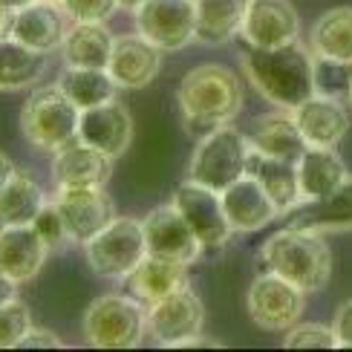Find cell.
Masks as SVG:
<instances>
[{"label": "cell", "mask_w": 352, "mask_h": 352, "mask_svg": "<svg viewBox=\"0 0 352 352\" xmlns=\"http://www.w3.org/2000/svg\"><path fill=\"white\" fill-rule=\"evenodd\" d=\"M243 69L254 90L280 110H295L315 96V52L300 41L277 50H257L243 43Z\"/></svg>", "instance_id": "cell-1"}, {"label": "cell", "mask_w": 352, "mask_h": 352, "mask_svg": "<svg viewBox=\"0 0 352 352\" xmlns=\"http://www.w3.org/2000/svg\"><path fill=\"white\" fill-rule=\"evenodd\" d=\"M176 101H179L188 133L199 139L214 127L231 124V119L240 113L243 81L223 64H199L185 72V78L176 87Z\"/></svg>", "instance_id": "cell-2"}, {"label": "cell", "mask_w": 352, "mask_h": 352, "mask_svg": "<svg viewBox=\"0 0 352 352\" xmlns=\"http://www.w3.org/2000/svg\"><path fill=\"white\" fill-rule=\"evenodd\" d=\"M260 263L266 272H274L295 283L306 295L320 292L332 277V252L320 231L289 226L272 234L260 248Z\"/></svg>", "instance_id": "cell-3"}, {"label": "cell", "mask_w": 352, "mask_h": 352, "mask_svg": "<svg viewBox=\"0 0 352 352\" xmlns=\"http://www.w3.org/2000/svg\"><path fill=\"white\" fill-rule=\"evenodd\" d=\"M81 107L58 84L38 87L21 107V133L38 151L55 153L78 136Z\"/></svg>", "instance_id": "cell-4"}, {"label": "cell", "mask_w": 352, "mask_h": 352, "mask_svg": "<svg viewBox=\"0 0 352 352\" xmlns=\"http://www.w3.org/2000/svg\"><path fill=\"white\" fill-rule=\"evenodd\" d=\"M84 338L98 349H133L148 335V306L133 295H101L84 312Z\"/></svg>", "instance_id": "cell-5"}, {"label": "cell", "mask_w": 352, "mask_h": 352, "mask_svg": "<svg viewBox=\"0 0 352 352\" xmlns=\"http://www.w3.org/2000/svg\"><path fill=\"white\" fill-rule=\"evenodd\" d=\"M248 156H252V139L243 130L223 124L211 133L197 139L194 156L188 165V179H194L211 190H226L234 179L248 170Z\"/></svg>", "instance_id": "cell-6"}, {"label": "cell", "mask_w": 352, "mask_h": 352, "mask_svg": "<svg viewBox=\"0 0 352 352\" xmlns=\"http://www.w3.org/2000/svg\"><path fill=\"white\" fill-rule=\"evenodd\" d=\"M84 257L87 266L98 277L124 280L148 257V240H144L142 219L116 217L104 231H98L90 243H84Z\"/></svg>", "instance_id": "cell-7"}, {"label": "cell", "mask_w": 352, "mask_h": 352, "mask_svg": "<svg viewBox=\"0 0 352 352\" xmlns=\"http://www.w3.org/2000/svg\"><path fill=\"white\" fill-rule=\"evenodd\" d=\"M248 318L263 329V332H286L300 320L303 306H306V292H300L295 283L274 272H263L254 277L245 295Z\"/></svg>", "instance_id": "cell-8"}, {"label": "cell", "mask_w": 352, "mask_h": 352, "mask_svg": "<svg viewBox=\"0 0 352 352\" xmlns=\"http://www.w3.org/2000/svg\"><path fill=\"white\" fill-rule=\"evenodd\" d=\"M136 32L162 52H179L197 41V3L194 0H144L133 12Z\"/></svg>", "instance_id": "cell-9"}, {"label": "cell", "mask_w": 352, "mask_h": 352, "mask_svg": "<svg viewBox=\"0 0 352 352\" xmlns=\"http://www.w3.org/2000/svg\"><path fill=\"white\" fill-rule=\"evenodd\" d=\"M52 202L61 214L69 243H90L98 231H104L113 219L116 208L104 185H64L55 188Z\"/></svg>", "instance_id": "cell-10"}, {"label": "cell", "mask_w": 352, "mask_h": 352, "mask_svg": "<svg viewBox=\"0 0 352 352\" xmlns=\"http://www.w3.org/2000/svg\"><path fill=\"white\" fill-rule=\"evenodd\" d=\"M173 205L182 211V217L190 223V228L197 231L205 252H219V248L231 240L234 228L226 217L219 190H211L194 179H185L173 190Z\"/></svg>", "instance_id": "cell-11"}, {"label": "cell", "mask_w": 352, "mask_h": 352, "mask_svg": "<svg viewBox=\"0 0 352 352\" xmlns=\"http://www.w3.org/2000/svg\"><path fill=\"white\" fill-rule=\"evenodd\" d=\"M202 324L205 306L188 286L148 306V335L159 346L179 349L182 341L202 332Z\"/></svg>", "instance_id": "cell-12"}, {"label": "cell", "mask_w": 352, "mask_h": 352, "mask_svg": "<svg viewBox=\"0 0 352 352\" xmlns=\"http://www.w3.org/2000/svg\"><path fill=\"white\" fill-rule=\"evenodd\" d=\"M142 228H144V240H148V254L170 257V260L188 263V266H194L205 254L197 231L190 228V223L173 205V199L168 205L153 208L151 214H144Z\"/></svg>", "instance_id": "cell-13"}, {"label": "cell", "mask_w": 352, "mask_h": 352, "mask_svg": "<svg viewBox=\"0 0 352 352\" xmlns=\"http://www.w3.org/2000/svg\"><path fill=\"white\" fill-rule=\"evenodd\" d=\"M240 38L257 50L289 47L300 38V14L292 0H248Z\"/></svg>", "instance_id": "cell-14"}, {"label": "cell", "mask_w": 352, "mask_h": 352, "mask_svg": "<svg viewBox=\"0 0 352 352\" xmlns=\"http://www.w3.org/2000/svg\"><path fill=\"white\" fill-rule=\"evenodd\" d=\"M69 14L64 12L61 3H50V0H32V3L21 6L14 12L9 38L21 41L23 47L52 55L64 47L67 29H69Z\"/></svg>", "instance_id": "cell-15"}, {"label": "cell", "mask_w": 352, "mask_h": 352, "mask_svg": "<svg viewBox=\"0 0 352 352\" xmlns=\"http://www.w3.org/2000/svg\"><path fill=\"white\" fill-rule=\"evenodd\" d=\"M78 139L107 153L110 159H119L127 153L133 142V116L119 98H110L104 104L81 110L78 122Z\"/></svg>", "instance_id": "cell-16"}, {"label": "cell", "mask_w": 352, "mask_h": 352, "mask_svg": "<svg viewBox=\"0 0 352 352\" xmlns=\"http://www.w3.org/2000/svg\"><path fill=\"white\" fill-rule=\"evenodd\" d=\"M159 69H162V50L153 47L148 38H142L139 32L116 35L107 72L119 84V90H142L153 84Z\"/></svg>", "instance_id": "cell-17"}, {"label": "cell", "mask_w": 352, "mask_h": 352, "mask_svg": "<svg viewBox=\"0 0 352 352\" xmlns=\"http://www.w3.org/2000/svg\"><path fill=\"white\" fill-rule=\"evenodd\" d=\"M223 197V208L234 231H260L266 228L272 219L280 217L277 202L269 197V190L260 185L257 176L243 173L240 179H234L226 190H219Z\"/></svg>", "instance_id": "cell-18"}, {"label": "cell", "mask_w": 352, "mask_h": 352, "mask_svg": "<svg viewBox=\"0 0 352 352\" xmlns=\"http://www.w3.org/2000/svg\"><path fill=\"white\" fill-rule=\"evenodd\" d=\"M289 113L300 127L309 148H338V142L349 130V116H346V107L341 104V98L315 93L312 98H306L303 104H298Z\"/></svg>", "instance_id": "cell-19"}, {"label": "cell", "mask_w": 352, "mask_h": 352, "mask_svg": "<svg viewBox=\"0 0 352 352\" xmlns=\"http://www.w3.org/2000/svg\"><path fill=\"white\" fill-rule=\"evenodd\" d=\"M47 254H50V245L35 231L32 223L0 228V269L14 283L32 280L43 269V263H47Z\"/></svg>", "instance_id": "cell-20"}, {"label": "cell", "mask_w": 352, "mask_h": 352, "mask_svg": "<svg viewBox=\"0 0 352 352\" xmlns=\"http://www.w3.org/2000/svg\"><path fill=\"white\" fill-rule=\"evenodd\" d=\"M113 173V159L78 136L52 153L55 188L64 185H107Z\"/></svg>", "instance_id": "cell-21"}, {"label": "cell", "mask_w": 352, "mask_h": 352, "mask_svg": "<svg viewBox=\"0 0 352 352\" xmlns=\"http://www.w3.org/2000/svg\"><path fill=\"white\" fill-rule=\"evenodd\" d=\"M127 292L133 298H139L144 306H151L156 300H162L173 292H179L188 286V263L148 254L139 266L124 277Z\"/></svg>", "instance_id": "cell-22"}, {"label": "cell", "mask_w": 352, "mask_h": 352, "mask_svg": "<svg viewBox=\"0 0 352 352\" xmlns=\"http://www.w3.org/2000/svg\"><path fill=\"white\" fill-rule=\"evenodd\" d=\"M113 41L116 35L107 29L104 21H72L64 38V64L67 67H93V69H107L110 55H113Z\"/></svg>", "instance_id": "cell-23"}, {"label": "cell", "mask_w": 352, "mask_h": 352, "mask_svg": "<svg viewBox=\"0 0 352 352\" xmlns=\"http://www.w3.org/2000/svg\"><path fill=\"white\" fill-rule=\"evenodd\" d=\"M346 168L335 148H306L298 162V182H300V205L327 199L346 182Z\"/></svg>", "instance_id": "cell-24"}, {"label": "cell", "mask_w": 352, "mask_h": 352, "mask_svg": "<svg viewBox=\"0 0 352 352\" xmlns=\"http://www.w3.org/2000/svg\"><path fill=\"white\" fill-rule=\"evenodd\" d=\"M252 148L257 153H266L274 159H286V162H300V156L306 153V139L300 133V127L292 119V113H274V116H260L254 122L252 133Z\"/></svg>", "instance_id": "cell-25"}, {"label": "cell", "mask_w": 352, "mask_h": 352, "mask_svg": "<svg viewBox=\"0 0 352 352\" xmlns=\"http://www.w3.org/2000/svg\"><path fill=\"white\" fill-rule=\"evenodd\" d=\"M197 3V41L205 47H223L240 38L248 0H194Z\"/></svg>", "instance_id": "cell-26"}, {"label": "cell", "mask_w": 352, "mask_h": 352, "mask_svg": "<svg viewBox=\"0 0 352 352\" xmlns=\"http://www.w3.org/2000/svg\"><path fill=\"white\" fill-rule=\"evenodd\" d=\"M289 226L312 228V231H346L352 228V176L335 190L332 197L318 202H303L289 211Z\"/></svg>", "instance_id": "cell-27"}, {"label": "cell", "mask_w": 352, "mask_h": 352, "mask_svg": "<svg viewBox=\"0 0 352 352\" xmlns=\"http://www.w3.org/2000/svg\"><path fill=\"white\" fill-rule=\"evenodd\" d=\"M248 173L257 176L260 185L269 190V197L277 202L280 214L295 211L300 205V182H298V162H286V159H274L266 153H257L252 148L248 156Z\"/></svg>", "instance_id": "cell-28"}, {"label": "cell", "mask_w": 352, "mask_h": 352, "mask_svg": "<svg viewBox=\"0 0 352 352\" xmlns=\"http://www.w3.org/2000/svg\"><path fill=\"white\" fill-rule=\"evenodd\" d=\"M309 50L318 58L352 64V6L327 9L309 32Z\"/></svg>", "instance_id": "cell-29"}, {"label": "cell", "mask_w": 352, "mask_h": 352, "mask_svg": "<svg viewBox=\"0 0 352 352\" xmlns=\"http://www.w3.org/2000/svg\"><path fill=\"white\" fill-rule=\"evenodd\" d=\"M47 72V55L23 47L14 38H0V93L35 87Z\"/></svg>", "instance_id": "cell-30"}, {"label": "cell", "mask_w": 352, "mask_h": 352, "mask_svg": "<svg viewBox=\"0 0 352 352\" xmlns=\"http://www.w3.org/2000/svg\"><path fill=\"white\" fill-rule=\"evenodd\" d=\"M47 194L35 176L14 170L12 179L0 188V228L3 226H26L41 214L47 205Z\"/></svg>", "instance_id": "cell-31"}, {"label": "cell", "mask_w": 352, "mask_h": 352, "mask_svg": "<svg viewBox=\"0 0 352 352\" xmlns=\"http://www.w3.org/2000/svg\"><path fill=\"white\" fill-rule=\"evenodd\" d=\"M55 84L61 87L81 110L104 104V101L116 98V90H119V84L113 81L107 69H93V67H67Z\"/></svg>", "instance_id": "cell-32"}, {"label": "cell", "mask_w": 352, "mask_h": 352, "mask_svg": "<svg viewBox=\"0 0 352 352\" xmlns=\"http://www.w3.org/2000/svg\"><path fill=\"white\" fill-rule=\"evenodd\" d=\"M32 329V312L21 298L0 303V349H18Z\"/></svg>", "instance_id": "cell-33"}, {"label": "cell", "mask_w": 352, "mask_h": 352, "mask_svg": "<svg viewBox=\"0 0 352 352\" xmlns=\"http://www.w3.org/2000/svg\"><path fill=\"white\" fill-rule=\"evenodd\" d=\"M349 87H352V64L329 61V58L315 55V93L318 96L344 98L349 96Z\"/></svg>", "instance_id": "cell-34"}, {"label": "cell", "mask_w": 352, "mask_h": 352, "mask_svg": "<svg viewBox=\"0 0 352 352\" xmlns=\"http://www.w3.org/2000/svg\"><path fill=\"white\" fill-rule=\"evenodd\" d=\"M286 349H338L332 327H320V324H295L286 329Z\"/></svg>", "instance_id": "cell-35"}, {"label": "cell", "mask_w": 352, "mask_h": 352, "mask_svg": "<svg viewBox=\"0 0 352 352\" xmlns=\"http://www.w3.org/2000/svg\"><path fill=\"white\" fill-rule=\"evenodd\" d=\"M32 226H35V231L41 234V237L47 240L50 248H58V245L69 243L67 226H64V219H61V214H58V208H55L52 199H47V205L41 208V214L32 219Z\"/></svg>", "instance_id": "cell-36"}, {"label": "cell", "mask_w": 352, "mask_h": 352, "mask_svg": "<svg viewBox=\"0 0 352 352\" xmlns=\"http://www.w3.org/2000/svg\"><path fill=\"white\" fill-rule=\"evenodd\" d=\"M69 21H107L119 9V0H61Z\"/></svg>", "instance_id": "cell-37"}, {"label": "cell", "mask_w": 352, "mask_h": 352, "mask_svg": "<svg viewBox=\"0 0 352 352\" xmlns=\"http://www.w3.org/2000/svg\"><path fill=\"white\" fill-rule=\"evenodd\" d=\"M332 332H335L338 346L352 349V300L338 306V312H335V318H332Z\"/></svg>", "instance_id": "cell-38"}, {"label": "cell", "mask_w": 352, "mask_h": 352, "mask_svg": "<svg viewBox=\"0 0 352 352\" xmlns=\"http://www.w3.org/2000/svg\"><path fill=\"white\" fill-rule=\"evenodd\" d=\"M38 346H50V349H58V346H64L61 344V338H55V335L50 332V329H29L26 332V338L21 341V346L18 349H38Z\"/></svg>", "instance_id": "cell-39"}, {"label": "cell", "mask_w": 352, "mask_h": 352, "mask_svg": "<svg viewBox=\"0 0 352 352\" xmlns=\"http://www.w3.org/2000/svg\"><path fill=\"white\" fill-rule=\"evenodd\" d=\"M18 286L21 283H14L12 277L0 269V303H6V300H12V298H18Z\"/></svg>", "instance_id": "cell-40"}, {"label": "cell", "mask_w": 352, "mask_h": 352, "mask_svg": "<svg viewBox=\"0 0 352 352\" xmlns=\"http://www.w3.org/2000/svg\"><path fill=\"white\" fill-rule=\"evenodd\" d=\"M14 170H18V168H14V162H12V159H9L3 151H0V188H3V185L12 179Z\"/></svg>", "instance_id": "cell-41"}, {"label": "cell", "mask_w": 352, "mask_h": 352, "mask_svg": "<svg viewBox=\"0 0 352 352\" xmlns=\"http://www.w3.org/2000/svg\"><path fill=\"white\" fill-rule=\"evenodd\" d=\"M12 18H14V9L0 3V38H9V26H12Z\"/></svg>", "instance_id": "cell-42"}, {"label": "cell", "mask_w": 352, "mask_h": 352, "mask_svg": "<svg viewBox=\"0 0 352 352\" xmlns=\"http://www.w3.org/2000/svg\"><path fill=\"white\" fill-rule=\"evenodd\" d=\"M142 3H144V0H119V9H124V12H136Z\"/></svg>", "instance_id": "cell-43"}, {"label": "cell", "mask_w": 352, "mask_h": 352, "mask_svg": "<svg viewBox=\"0 0 352 352\" xmlns=\"http://www.w3.org/2000/svg\"><path fill=\"white\" fill-rule=\"evenodd\" d=\"M0 3H3V6H9V9H14V12H18L21 6H26V3H32V0H0Z\"/></svg>", "instance_id": "cell-44"}, {"label": "cell", "mask_w": 352, "mask_h": 352, "mask_svg": "<svg viewBox=\"0 0 352 352\" xmlns=\"http://www.w3.org/2000/svg\"><path fill=\"white\" fill-rule=\"evenodd\" d=\"M50 3H61V0H50Z\"/></svg>", "instance_id": "cell-45"}, {"label": "cell", "mask_w": 352, "mask_h": 352, "mask_svg": "<svg viewBox=\"0 0 352 352\" xmlns=\"http://www.w3.org/2000/svg\"><path fill=\"white\" fill-rule=\"evenodd\" d=\"M349 101H352V87H349Z\"/></svg>", "instance_id": "cell-46"}]
</instances>
